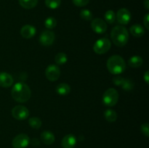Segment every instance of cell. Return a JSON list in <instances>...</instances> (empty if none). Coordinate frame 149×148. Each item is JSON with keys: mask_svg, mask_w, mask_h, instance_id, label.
Instances as JSON below:
<instances>
[{"mask_svg": "<svg viewBox=\"0 0 149 148\" xmlns=\"http://www.w3.org/2000/svg\"><path fill=\"white\" fill-rule=\"evenodd\" d=\"M11 94L16 102H26L31 98V91L27 84L23 82H18L13 86Z\"/></svg>", "mask_w": 149, "mask_h": 148, "instance_id": "6da1fadb", "label": "cell"}, {"mask_svg": "<svg viewBox=\"0 0 149 148\" xmlns=\"http://www.w3.org/2000/svg\"><path fill=\"white\" fill-rule=\"evenodd\" d=\"M111 38L113 43L116 46H125L129 39V33L125 27L122 26H116L113 28L111 33Z\"/></svg>", "mask_w": 149, "mask_h": 148, "instance_id": "7a4b0ae2", "label": "cell"}, {"mask_svg": "<svg viewBox=\"0 0 149 148\" xmlns=\"http://www.w3.org/2000/svg\"><path fill=\"white\" fill-rule=\"evenodd\" d=\"M107 68L109 72L114 75L121 74L126 69V63L119 55H113L107 60Z\"/></svg>", "mask_w": 149, "mask_h": 148, "instance_id": "3957f363", "label": "cell"}, {"mask_svg": "<svg viewBox=\"0 0 149 148\" xmlns=\"http://www.w3.org/2000/svg\"><path fill=\"white\" fill-rule=\"evenodd\" d=\"M103 102L108 107L116 105L119 100V93L115 89L110 88L106 90L103 94Z\"/></svg>", "mask_w": 149, "mask_h": 148, "instance_id": "277c9868", "label": "cell"}, {"mask_svg": "<svg viewBox=\"0 0 149 148\" xmlns=\"http://www.w3.org/2000/svg\"><path fill=\"white\" fill-rule=\"evenodd\" d=\"M111 46V43L110 40L106 38H102L96 41L93 46V50L98 55H103L106 53L110 49Z\"/></svg>", "mask_w": 149, "mask_h": 148, "instance_id": "5b68a950", "label": "cell"}, {"mask_svg": "<svg viewBox=\"0 0 149 148\" xmlns=\"http://www.w3.org/2000/svg\"><path fill=\"white\" fill-rule=\"evenodd\" d=\"M30 144L29 136L26 133H20L13 139L12 145L14 148H26Z\"/></svg>", "mask_w": 149, "mask_h": 148, "instance_id": "8992f818", "label": "cell"}, {"mask_svg": "<svg viewBox=\"0 0 149 148\" xmlns=\"http://www.w3.org/2000/svg\"><path fill=\"white\" fill-rule=\"evenodd\" d=\"M12 115L13 118L18 120H26L29 115V111L23 105H17L13 107L12 110Z\"/></svg>", "mask_w": 149, "mask_h": 148, "instance_id": "52a82bcc", "label": "cell"}, {"mask_svg": "<svg viewBox=\"0 0 149 148\" xmlns=\"http://www.w3.org/2000/svg\"><path fill=\"white\" fill-rule=\"evenodd\" d=\"M45 75L49 81H55L61 75V69L56 65H50L45 70Z\"/></svg>", "mask_w": 149, "mask_h": 148, "instance_id": "ba28073f", "label": "cell"}, {"mask_svg": "<svg viewBox=\"0 0 149 148\" xmlns=\"http://www.w3.org/2000/svg\"><path fill=\"white\" fill-rule=\"evenodd\" d=\"M55 33L51 30H45L39 36V42L42 46H48L53 44L55 41Z\"/></svg>", "mask_w": 149, "mask_h": 148, "instance_id": "9c48e42d", "label": "cell"}, {"mask_svg": "<svg viewBox=\"0 0 149 148\" xmlns=\"http://www.w3.org/2000/svg\"><path fill=\"white\" fill-rule=\"evenodd\" d=\"M91 28L96 33L102 34L107 30V24L101 18H95L91 22Z\"/></svg>", "mask_w": 149, "mask_h": 148, "instance_id": "30bf717a", "label": "cell"}, {"mask_svg": "<svg viewBox=\"0 0 149 148\" xmlns=\"http://www.w3.org/2000/svg\"><path fill=\"white\" fill-rule=\"evenodd\" d=\"M118 22L122 25H127L131 20V13L127 9L122 8L118 10L116 14Z\"/></svg>", "mask_w": 149, "mask_h": 148, "instance_id": "8fae6325", "label": "cell"}, {"mask_svg": "<svg viewBox=\"0 0 149 148\" xmlns=\"http://www.w3.org/2000/svg\"><path fill=\"white\" fill-rule=\"evenodd\" d=\"M77 144V138L74 134L66 135L61 141V146L63 148H74Z\"/></svg>", "mask_w": 149, "mask_h": 148, "instance_id": "7c38bea8", "label": "cell"}, {"mask_svg": "<svg viewBox=\"0 0 149 148\" xmlns=\"http://www.w3.org/2000/svg\"><path fill=\"white\" fill-rule=\"evenodd\" d=\"M13 84V78L11 75L6 72L0 73V86L8 88Z\"/></svg>", "mask_w": 149, "mask_h": 148, "instance_id": "4fadbf2b", "label": "cell"}, {"mask_svg": "<svg viewBox=\"0 0 149 148\" xmlns=\"http://www.w3.org/2000/svg\"><path fill=\"white\" fill-rule=\"evenodd\" d=\"M36 33V30L34 26L31 25H26L23 26L20 30V34L25 39H31L33 37Z\"/></svg>", "mask_w": 149, "mask_h": 148, "instance_id": "5bb4252c", "label": "cell"}, {"mask_svg": "<svg viewBox=\"0 0 149 148\" xmlns=\"http://www.w3.org/2000/svg\"><path fill=\"white\" fill-rule=\"evenodd\" d=\"M41 140L47 145H51L55 140V135L49 131H45L41 133Z\"/></svg>", "mask_w": 149, "mask_h": 148, "instance_id": "9a60e30c", "label": "cell"}, {"mask_svg": "<svg viewBox=\"0 0 149 148\" xmlns=\"http://www.w3.org/2000/svg\"><path fill=\"white\" fill-rule=\"evenodd\" d=\"M130 31L132 36L135 37H141L145 34V30L143 27L139 24H135L132 26L130 28Z\"/></svg>", "mask_w": 149, "mask_h": 148, "instance_id": "2e32d148", "label": "cell"}, {"mask_svg": "<svg viewBox=\"0 0 149 148\" xmlns=\"http://www.w3.org/2000/svg\"><path fill=\"white\" fill-rule=\"evenodd\" d=\"M143 58L139 55H134V56L131 57L128 60V65L133 68H137L141 67L143 65Z\"/></svg>", "mask_w": 149, "mask_h": 148, "instance_id": "e0dca14e", "label": "cell"}, {"mask_svg": "<svg viewBox=\"0 0 149 148\" xmlns=\"http://www.w3.org/2000/svg\"><path fill=\"white\" fill-rule=\"evenodd\" d=\"M55 91L60 95H67L71 91V87L68 84L62 83V84H60L57 86Z\"/></svg>", "mask_w": 149, "mask_h": 148, "instance_id": "ac0fdd59", "label": "cell"}, {"mask_svg": "<svg viewBox=\"0 0 149 148\" xmlns=\"http://www.w3.org/2000/svg\"><path fill=\"white\" fill-rule=\"evenodd\" d=\"M38 0H19V4L25 9H32L37 5Z\"/></svg>", "mask_w": 149, "mask_h": 148, "instance_id": "d6986e66", "label": "cell"}, {"mask_svg": "<svg viewBox=\"0 0 149 148\" xmlns=\"http://www.w3.org/2000/svg\"><path fill=\"white\" fill-rule=\"evenodd\" d=\"M104 117L106 120L109 122H115L117 118V114L116 111L111 109H108L105 111Z\"/></svg>", "mask_w": 149, "mask_h": 148, "instance_id": "ffe728a7", "label": "cell"}, {"mask_svg": "<svg viewBox=\"0 0 149 148\" xmlns=\"http://www.w3.org/2000/svg\"><path fill=\"white\" fill-rule=\"evenodd\" d=\"M67 60H68V57L66 54L63 52H59L55 55V61L57 65H64L67 62Z\"/></svg>", "mask_w": 149, "mask_h": 148, "instance_id": "44dd1931", "label": "cell"}, {"mask_svg": "<svg viewBox=\"0 0 149 148\" xmlns=\"http://www.w3.org/2000/svg\"><path fill=\"white\" fill-rule=\"evenodd\" d=\"M29 123L31 128L34 129H39L42 126V120L37 117L31 118L29 120Z\"/></svg>", "mask_w": 149, "mask_h": 148, "instance_id": "7402d4cb", "label": "cell"}, {"mask_svg": "<svg viewBox=\"0 0 149 148\" xmlns=\"http://www.w3.org/2000/svg\"><path fill=\"white\" fill-rule=\"evenodd\" d=\"M104 18L108 23L112 24V23H114L115 20H116V15H115L114 12L113 10H108L105 13Z\"/></svg>", "mask_w": 149, "mask_h": 148, "instance_id": "603a6c76", "label": "cell"}, {"mask_svg": "<svg viewBox=\"0 0 149 148\" xmlns=\"http://www.w3.org/2000/svg\"><path fill=\"white\" fill-rule=\"evenodd\" d=\"M61 0H45V4L49 9H57L60 7Z\"/></svg>", "mask_w": 149, "mask_h": 148, "instance_id": "cb8c5ba5", "label": "cell"}, {"mask_svg": "<svg viewBox=\"0 0 149 148\" xmlns=\"http://www.w3.org/2000/svg\"><path fill=\"white\" fill-rule=\"evenodd\" d=\"M134 86H135V84L132 80L126 79V78H125L122 84V89H125V91H131V90L133 89Z\"/></svg>", "mask_w": 149, "mask_h": 148, "instance_id": "d4e9b609", "label": "cell"}, {"mask_svg": "<svg viewBox=\"0 0 149 148\" xmlns=\"http://www.w3.org/2000/svg\"><path fill=\"white\" fill-rule=\"evenodd\" d=\"M45 26L47 28L52 29L57 26L56 19L52 17H49L46 19L45 22Z\"/></svg>", "mask_w": 149, "mask_h": 148, "instance_id": "484cf974", "label": "cell"}, {"mask_svg": "<svg viewBox=\"0 0 149 148\" xmlns=\"http://www.w3.org/2000/svg\"><path fill=\"white\" fill-rule=\"evenodd\" d=\"M80 16L82 19L85 20H91L93 19V13L90 10L87 9H84L81 10L80 12Z\"/></svg>", "mask_w": 149, "mask_h": 148, "instance_id": "4316f807", "label": "cell"}, {"mask_svg": "<svg viewBox=\"0 0 149 148\" xmlns=\"http://www.w3.org/2000/svg\"><path fill=\"white\" fill-rule=\"evenodd\" d=\"M74 5L77 7H84L90 2V0H72Z\"/></svg>", "mask_w": 149, "mask_h": 148, "instance_id": "83f0119b", "label": "cell"}, {"mask_svg": "<svg viewBox=\"0 0 149 148\" xmlns=\"http://www.w3.org/2000/svg\"><path fill=\"white\" fill-rule=\"evenodd\" d=\"M141 132L145 135L146 137H148L149 136V125L148 123H143V124L141 125Z\"/></svg>", "mask_w": 149, "mask_h": 148, "instance_id": "f1b7e54d", "label": "cell"}, {"mask_svg": "<svg viewBox=\"0 0 149 148\" xmlns=\"http://www.w3.org/2000/svg\"><path fill=\"white\" fill-rule=\"evenodd\" d=\"M124 80H125V78H122V77L116 76L113 78V83L116 86H122Z\"/></svg>", "mask_w": 149, "mask_h": 148, "instance_id": "f546056e", "label": "cell"}, {"mask_svg": "<svg viewBox=\"0 0 149 148\" xmlns=\"http://www.w3.org/2000/svg\"><path fill=\"white\" fill-rule=\"evenodd\" d=\"M143 23H144V26L146 28V29H149V14L147 13L143 17Z\"/></svg>", "mask_w": 149, "mask_h": 148, "instance_id": "4dcf8cb0", "label": "cell"}, {"mask_svg": "<svg viewBox=\"0 0 149 148\" xmlns=\"http://www.w3.org/2000/svg\"><path fill=\"white\" fill-rule=\"evenodd\" d=\"M31 145L34 147H38L40 145V142H39V140L36 138H33L31 140Z\"/></svg>", "mask_w": 149, "mask_h": 148, "instance_id": "1f68e13d", "label": "cell"}, {"mask_svg": "<svg viewBox=\"0 0 149 148\" xmlns=\"http://www.w3.org/2000/svg\"><path fill=\"white\" fill-rule=\"evenodd\" d=\"M143 79L147 84H149V72L148 71L145 73L143 75Z\"/></svg>", "mask_w": 149, "mask_h": 148, "instance_id": "d6a6232c", "label": "cell"}, {"mask_svg": "<svg viewBox=\"0 0 149 148\" xmlns=\"http://www.w3.org/2000/svg\"><path fill=\"white\" fill-rule=\"evenodd\" d=\"M143 5L146 10H149V0H145L143 1Z\"/></svg>", "mask_w": 149, "mask_h": 148, "instance_id": "836d02e7", "label": "cell"}]
</instances>
